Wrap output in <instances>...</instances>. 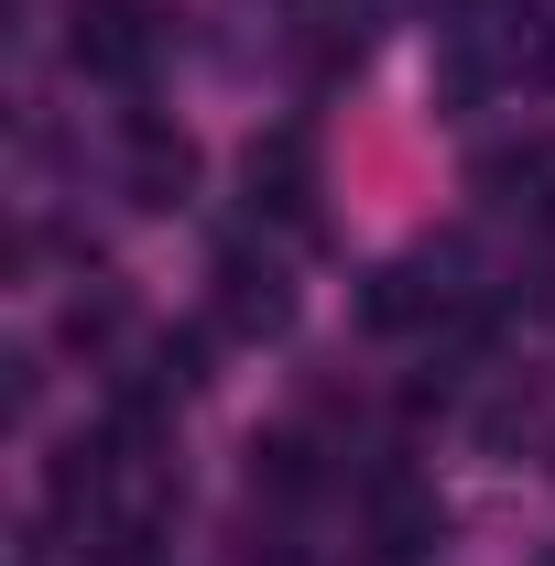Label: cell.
<instances>
[{
	"mask_svg": "<svg viewBox=\"0 0 555 566\" xmlns=\"http://www.w3.org/2000/svg\"><path fill=\"white\" fill-rule=\"evenodd\" d=\"M66 55H76L87 76H109V87H142V76H153V55H164V22H153L142 0H76Z\"/></svg>",
	"mask_w": 555,
	"mask_h": 566,
	"instance_id": "6da1fadb",
	"label": "cell"
},
{
	"mask_svg": "<svg viewBox=\"0 0 555 566\" xmlns=\"http://www.w3.org/2000/svg\"><path fill=\"white\" fill-rule=\"evenodd\" d=\"M283 327H294V283H283V262L218 251V338H283Z\"/></svg>",
	"mask_w": 555,
	"mask_h": 566,
	"instance_id": "7a4b0ae2",
	"label": "cell"
},
{
	"mask_svg": "<svg viewBox=\"0 0 555 566\" xmlns=\"http://www.w3.org/2000/svg\"><path fill=\"white\" fill-rule=\"evenodd\" d=\"M240 186H251V208H273V218H294V229H305V218H316V142L294 132V120H283V132H262L251 153H240Z\"/></svg>",
	"mask_w": 555,
	"mask_h": 566,
	"instance_id": "3957f363",
	"label": "cell"
},
{
	"mask_svg": "<svg viewBox=\"0 0 555 566\" xmlns=\"http://www.w3.org/2000/svg\"><path fill=\"white\" fill-rule=\"evenodd\" d=\"M197 197V142L175 120H132V208H186Z\"/></svg>",
	"mask_w": 555,
	"mask_h": 566,
	"instance_id": "277c9868",
	"label": "cell"
},
{
	"mask_svg": "<svg viewBox=\"0 0 555 566\" xmlns=\"http://www.w3.org/2000/svg\"><path fill=\"white\" fill-rule=\"evenodd\" d=\"M121 327H132V294H121V283L98 273V283H87V294L66 305V338H76V349H109Z\"/></svg>",
	"mask_w": 555,
	"mask_h": 566,
	"instance_id": "5b68a950",
	"label": "cell"
},
{
	"mask_svg": "<svg viewBox=\"0 0 555 566\" xmlns=\"http://www.w3.org/2000/svg\"><path fill=\"white\" fill-rule=\"evenodd\" d=\"M305 480H316V469H305V436H251V491L294 501Z\"/></svg>",
	"mask_w": 555,
	"mask_h": 566,
	"instance_id": "8992f818",
	"label": "cell"
}]
</instances>
